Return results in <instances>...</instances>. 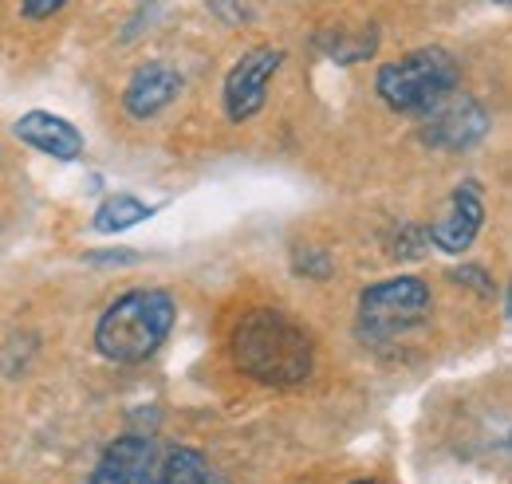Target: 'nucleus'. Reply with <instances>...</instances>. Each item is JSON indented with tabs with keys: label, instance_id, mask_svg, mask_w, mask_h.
Masks as SVG:
<instances>
[{
	"label": "nucleus",
	"instance_id": "nucleus-1",
	"mask_svg": "<svg viewBox=\"0 0 512 484\" xmlns=\"http://www.w3.org/2000/svg\"><path fill=\"white\" fill-rule=\"evenodd\" d=\"M233 363L260 386H304L316 374V339L288 311L253 307L233 327Z\"/></svg>",
	"mask_w": 512,
	"mask_h": 484
},
{
	"label": "nucleus",
	"instance_id": "nucleus-2",
	"mask_svg": "<svg viewBox=\"0 0 512 484\" xmlns=\"http://www.w3.org/2000/svg\"><path fill=\"white\" fill-rule=\"evenodd\" d=\"M178 323V300L166 288H130L103 307L95 323V351L115 366L154 359Z\"/></svg>",
	"mask_w": 512,
	"mask_h": 484
},
{
	"label": "nucleus",
	"instance_id": "nucleus-3",
	"mask_svg": "<svg viewBox=\"0 0 512 484\" xmlns=\"http://www.w3.org/2000/svg\"><path fill=\"white\" fill-rule=\"evenodd\" d=\"M461 87V63L446 48H414L379 67L375 91L398 115H426Z\"/></svg>",
	"mask_w": 512,
	"mask_h": 484
},
{
	"label": "nucleus",
	"instance_id": "nucleus-4",
	"mask_svg": "<svg viewBox=\"0 0 512 484\" xmlns=\"http://www.w3.org/2000/svg\"><path fill=\"white\" fill-rule=\"evenodd\" d=\"M434 315V292L418 276H386L363 288L355 331L367 347H390Z\"/></svg>",
	"mask_w": 512,
	"mask_h": 484
},
{
	"label": "nucleus",
	"instance_id": "nucleus-5",
	"mask_svg": "<svg viewBox=\"0 0 512 484\" xmlns=\"http://www.w3.org/2000/svg\"><path fill=\"white\" fill-rule=\"evenodd\" d=\"M280 67H284V48H272V44H260L253 52H245L241 60L229 67L225 91H221L229 122H249L264 111L268 87H272Z\"/></svg>",
	"mask_w": 512,
	"mask_h": 484
},
{
	"label": "nucleus",
	"instance_id": "nucleus-6",
	"mask_svg": "<svg viewBox=\"0 0 512 484\" xmlns=\"http://www.w3.org/2000/svg\"><path fill=\"white\" fill-rule=\"evenodd\" d=\"M489 126H493L489 111L473 95L453 91L449 99L422 115V142L442 154H461V150H473L489 134Z\"/></svg>",
	"mask_w": 512,
	"mask_h": 484
},
{
	"label": "nucleus",
	"instance_id": "nucleus-7",
	"mask_svg": "<svg viewBox=\"0 0 512 484\" xmlns=\"http://www.w3.org/2000/svg\"><path fill=\"white\" fill-rule=\"evenodd\" d=\"M481 225H485V193L477 182H461L449 189L442 217L426 229V244H434L446 256H461L481 237Z\"/></svg>",
	"mask_w": 512,
	"mask_h": 484
},
{
	"label": "nucleus",
	"instance_id": "nucleus-8",
	"mask_svg": "<svg viewBox=\"0 0 512 484\" xmlns=\"http://www.w3.org/2000/svg\"><path fill=\"white\" fill-rule=\"evenodd\" d=\"M154 465H158L154 441L142 433H127L103 449L87 484H154Z\"/></svg>",
	"mask_w": 512,
	"mask_h": 484
},
{
	"label": "nucleus",
	"instance_id": "nucleus-9",
	"mask_svg": "<svg viewBox=\"0 0 512 484\" xmlns=\"http://www.w3.org/2000/svg\"><path fill=\"white\" fill-rule=\"evenodd\" d=\"M12 134L24 146H32V150H40L44 158H56V162H79L83 150H87L79 126L71 119H64V115H52V111H28V115H20V119L12 122Z\"/></svg>",
	"mask_w": 512,
	"mask_h": 484
},
{
	"label": "nucleus",
	"instance_id": "nucleus-10",
	"mask_svg": "<svg viewBox=\"0 0 512 484\" xmlns=\"http://www.w3.org/2000/svg\"><path fill=\"white\" fill-rule=\"evenodd\" d=\"M182 95V75L170 67L166 60L142 63L123 87V107L130 119L146 122L154 115H162L174 99Z\"/></svg>",
	"mask_w": 512,
	"mask_h": 484
},
{
	"label": "nucleus",
	"instance_id": "nucleus-11",
	"mask_svg": "<svg viewBox=\"0 0 512 484\" xmlns=\"http://www.w3.org/2000/svg\"><path fill=\"white\" fill-rule=\"evenodd\" d=\"M154 484H229V477L197 449H174L154 465Z\"/></svg>",
	"mask_w": 512,
	"mask_h": 484
},
{
	"label": "nucleus",
	"instance_id": "nucleus-12",
	"mask_svg": "<svg viewBox=\"0 0 512 484\" xmlns=\"http://www.w3.org/2000/svg\"><path fill=\"white\" fill-rule=\"evenodd\" d=\"M150 217H154V205H146L142 197H134V193H111V197L99 201V209L91 217V229L95 233H127V229L150 221Z\"/></svg>",
	"mask_w": 512,
	"mask_h": 484
},
{
	"label": "nucleus",
	"instance_id": "nucleus-13",
	"mask_svg": "<svg viewBox=\"0 0 512 484\" xmlns=\"http://www.w3.org/2000/svg\"><path fill=\"white\" fill-rule=\"evenodd\" d=\"M316 48H320L327 60L351 67V63H363L375 56V48H379V28H359V32H320V36H316Z\"/></svg>",
	"mask_w": 512,
	"mask_h": 484
},
{
	"label": "nucleus",
	"instance_id": "nucleus-14",
	"mask_svg": "<svg viewBox=\"0 0 512 484\" xmlns=\"http://www.w3.org/2000/svg\"><path fill=\"white\" fill-rule=\"evenodd\" d=\"M296 272H300V276H308V280H327V276L335 272V264L327 260V252L308 248V252H300V256H296Z\"/></svg>",
	"mask_w": 512,
	"mask_h": 484
},
{
	"label": "nucleus",
	"instance_id": "nucleus-15",
	"mask_svg": "<svg viewBox=\"0 0 512 484\" xmlns=\"http://www.w3.org/2000/svg\"><path fill=\"white\" fill-rule=\"evenodd\" d=\"M449 280H457V284H465V288H473V292H481V296H493L497 292V284H493V276L485 272V268H473V264H465V268H457Z\"/></svg>",
	"mask_w": 512,
	"mask_h": 484
},
{
	"label": "nucleus",
	"instance_id": "nucleus-16",
	"mask_svg": "<svg viewBox=\"0 0 512 484\" xmlns=\"http://www.w3.org/2000/svg\"><path fill=\"white\" fill-rule=\"evenodd\" d=\"M67 0H20V12L32 20V24H44V20H52L56 12H64Z\"/></svg>",
	"mask_w": 512,
	"mask_h": 484
},
{
	"label": "nucleus",
	"instance_id": "nucleus-17",
	"mask_svg": "<svg viewBox=\"0 0 512 484\" xmlns=\"http://www.w3.org/2000/svg\"><path fill=\"white\" fill-rule=\"evenodd\" d=\"M87 260H91V264H127L134 256H130V248H115V252H91Z\"/></svg>",
	"mask_w": 512,
	"mask_h": 484
},
{
	"label": "nucleus",
	"instance_id": "nucleus-18",
	"mask_svg": "<svg viewBox=\"0 0 512 484\" xmlns=\"http://www.w3.org/2000/svg\"><path fill=\"white\" fill-rule=\"evenodd\" d=\"M351 484H383V481H351Z\"/></svg>",
	"mask_w": 512,
	"mask_h": 484
},
{
	"label": "nucleus",
	"instance_id": "nucleus-19",
	"mask_svg": "<svg viewBox=\"0 0 512 484\" xmlns=\"http://www.w3.org/2000/svg\"><path fill=\"white\" fill-rule=\"evenodd\" d=\"M493 4H509V0H493Z\"/></svg>",
	"mask_w": 512,
	"mask_h": 484
}]
</instances>
